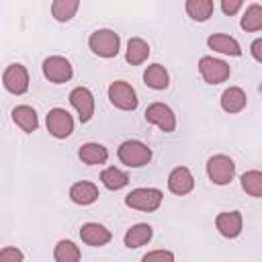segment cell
Listing matches in <instances>:
<instances>
[{"instance_id": "603a6c76", "label": "cell", "mask_w": 262, "mask_h": 262, "mask_svg": "<svg viewBox=\"0 0 262 262\" xmlns=\"http://www.w3.org/2000/svg\"><path fill=\"white\" fill-rule=\"evenodd\" d=\"M186 8V14L196 20V23H205L213 16V10H215V4L213 0H186L184 4Z\"/></svg>"}, {"instance_id": "52a82bcc", "label": "cell", "mask_w": 262, "mask_h": 262, "mask_svg": "<svg viewBox=\"0 0 262 262\" xmlns=\"http://www.w3.org/2000/svg\"><path fill=\"white\" fill-rule=\"evenodd\" d=\"M145 121L147 123H151V125H156L160 131H164V133H172L174 129H176V115H174V111L168 106V104H164V102H151L147 108H145Z\"/></svg>"}, {"instance_id": "44dd1931", "label": "cell", "mask_w": 262, "mask_h": 262, "mask_svg": "<svg viewBox=\"0 0 262 262\" xmlns=\"http://www.w3.org/2000/svg\"><path fill=\"white\" fill-rule=\"evenodd\" d=\"M151 235H154V229L149 223H135L127 229L123 242L127 248H141L151 239Z\"/></svg>"}, {"instance_id": "30bf717a", "label": "cell", "mask_w": 262, "mask_h": 262, "mask_svg": "<svg viewBox=\"0 0 262 262\" xmlns=\"http://www.w3.org/2000/svg\"><path fill=\"white\" fill-rule=\"evenodd\" d=\"M2 84L10 94H25L29 90V72L23 63H10L2 74Z\"/></svg>"}, {"instance_id": "d6986e66", "label": "cell", "mask_w": 262, "mask_h": 262, "mask_svg": "<svg viewBox=\"0 0 262 262\" xmlns=\"http://www.w3.org/2000/svg\"><path fill=\"white\" fill-rule=\"evenodd\" d=\"M78 156L84 164L88 166H100V164H106L108 160V149L102 145V143H84L80 149H78Z\"/></svg>"}, {"instance_id": "4fadbf2b", "label": "cell", "mask_w": 262, "mask_h": 262, "mask_svg": "<svg viewBox=\"0 0 262 262\" xmlns=\"http://www.w3.org/2000/svg\"><path fill=\"white\" fill-rule=\"evenodd\" d=\"M242 223H244V219H242L239 211H223V213H219L215 217L217 231L223 237H229V239H233V237H237L242 233Z\"/></svg>"}, {"instance_id": "277c9868", "label": "cell", "mask_w": 262, "mask_h": 262, "mask_svg": "<svg viewBox=\"0 0 262 262\" xmlns=\"http://www.w3.org/2000/svg\"><path fill=\"white\" fill-rule=\"evenodd\" d=\"M162 199H164V194H162L160 188H151V186H147V188H133L125 196V205L131 207V209H137V211L151 213V211H156L162 205Z\"/></svg>"}, {"instance_id": "4dcf8cb0", "label": "cell", "mask_w": 262, "mask_h": 262, "mask_svg": "<svg viewBox=\"0 0 262 262\" xmlns=\"http://www.w3.org/2000/svg\"><path fill=\"white\" fill-rule=\"evenodd\" d=\"M242 4H244V0H221V10H223V14L233 16L242 8Z\"/></svg>"}, {"instance_id": "9c48e42d", "label": "cell", "mask_w": 262, "mask_h": 262, "mask_svg": "<svg viewBox=\"0 0 262 262\" xmlns=\"http://www.w3.org/2000/svg\"><path fill=\"white\" fill-rule=\"evenodd\" d=\"M45 125H47V131L55 137V139H66L72 135L74 131V119L72 115L66 111V108H51L47 113V119H45Z\"/></svg>"}, {"instance_id": "f1b7e54d", "label": "cell", "mask_w": 262, "mask_h": 262, "mask_svg": "<svg viewBox=\"0 0 262 262\" xmlns=\"http://www.w3.org/2000/svg\"><path fill=\"white\" fill-rule=\"evenodd\" d=\"M23 258H25V254L18 248L8 246V248H2L0 250V262H20Z\"/></svg>"}, {"instance_id": "83f0119b", "label": "cell", "mask_w": 262, "mask_h": 262, "mask_svg": "<svg viewBox=\"0 0 262 262\" xmlns=\"http://www.w3.org/2000/svg\"><path fill=\"white\" fill-rule=\"evenodd\" d=\"M242 188L250 194L260 199L262 196V172L260 170H248L242 174Z\"/></svg>"}, {"instance_id": "7402d4cb", "label": "cell", "mask_w": 262, "mask_h": 262, "mask_svg": "<svg viewBox=\"0 0 262 262\" xmlns=\"http://www.w3.org/2000/svg\"><path fill=\"white\" fill-rule=\"evenodd\" d=\"M149 57V45L147 41H143L141 37H131L127 41V49H125V59L131 66H139Z\"/></svg>"}, {"instance_id": "9a60e30c", "label": "cell", "mask_w": 262, "mask_h": 262, "mask_svg": "<svg viewBox=\"0 0 262 262\" xmlns=\"http://www.w3.org/2000/svg\"><path fill=\"white\" fill-rule=\"evenodd\" d=\"M98 186L94 182H88V180H80V182H74L70 186V199L72 203L76 205H92L96 199H98Z\"/></svg>"}, {"instance_id": "cb8c5ba5", "label": "cell", "mask_w": 262, "mask_h": 262, "mask_svg": "<svg viewBox=\"0 0 262 262\" xmlns=\"http://www.w3.org/2000/svg\"><path fill=\"white\" fill-rule=\"evenodd\" d=\"M80 8V0H53L51 2V16L57 23H68L76 16Z\"/></svg>"}, {"instance_id": "5b68a950", "label": "cell", "mask_w": 262, "mask_h": 262, "mask_svg": "<svg viewBox=\"0 0 262 262\" xmlns=\"http://www.w3.org/2000/svg\"><path fill=\"white\" fill-rule=\"evenodd\" d=\"M108 100H111L113 106H117L121 111H135L137 104H139L135 88L129 82H123V80H115L108 86Z\"/></svg>"}, {"instance_id": "7c38bea8", "label": "cell", "mask_w": 262, "mask_h": 262, "mask_svg": "<svg viewBox=\"0 0 262 262\" xmlns=\"http://www.w3.org/2000/svg\"><path fill=\"white\" fill-rule=\"evenodd\" d=\"M168 188L170 192L184 196L194 188V178L190 174V170L186 166H176L170 174H168Z\"/></svg>"}, {"instance_id": "e0dca14e", "label": "cell", "mask_w": 262, "mask_h": 262, "mask_svg": "<svg viewBox=\"0 0 262 262\" xmlns=\"http://www.w3.org/2000/svg\"><path fill=\"white\" fill-rule=\"evenodd\" d=\"M248 104V96L239 86H229L221 94V108L225 113H239Z\"/></svg>"}, {"instance_id": "6da1fadb", "label": "cell", "mask_w": 262, "mask_h": 262, "mask_svg": "<svg viewBox=\"0 0 262 262\" xmlns=\"http://www.w3.org/2000/svg\"><path fill=\"white\" fill-rule=\"evenodd\" d=\"M88 45H90V49H92L94 55L104 57V59H111V57H117V53H119L121 37L113 29H98V31H94L90 35Z\"/></svg>"}, {"instance_id": "3957f363", "label": "cell", "mask_w": 262, "mask_h": 262, "mask_svg": "<svg viewBox=\"0 0 262 262\" xmlns=\"http://www.w3.org/2000/svg\"><path fill=\"white\" fill-rule=\"evenodd\" d=\"M207 176L213 184L217 186H225L233 180L235 176V162L225 156V154H217V156H211L207 160Z\"/></svg>"}, {"instance_id": "4316f807", "label": "cell", "mask_w": 262, "mask_h": 262, "mask_svg": "<svg viewBox=\"0 0 262 262\" xmlns=\"http://www.w3.org/2000/svg\"><path fill=\"white\" fill-rule=\"evenodd\" d=\"M242 29L248 33H258L262 29V6L260 4H252L246 8L244 16H242Z\"/></svg>"}, {"instance_id": "1f68e13d", "label": "cell", "mask_w": 262, "mask_h": 262, "mask_svg": "<svg viewBox=\"0 0 262 262\" xmlns=\"http://www.w3.org/2000/svg\"><path fill=\"white\" fill-rule=\"evenodd\" d=\"M252 55L256 61H262V39H256L252 43Z\"/></svg>"}, {"instance_id": "d4e9b609", "label": "cell", "mask_w": 262, "mask_h": 262, "mask_svg": "<svg viewBox=\"0 0 262 262\" xmlns=\"http://www.w3.org/2000/svg\"><path fill=\"white\" fill-rule=\"evenodd\" d=\"M100 180H102V184H104L108 190H121L123 186L129 184V174L123 172L121 168L111 166V168H104V170L100 172Z\"/></svg>"}, {"instance_id": "ba28073f", "label": "cell", "mask_w": 262, "mask_h": 262, "mask_svg": "<svg viewBox=\"0 0 262 262\" xmlns=\"http://www.w3.org/2000/svg\"><path fill=\"white\" fill-rule=\"evenodd\" d=\"M43 76L53 82V84H63V82H70L72 76H74V68L72 63L61 57V55H51V57H45L43 61Z\"/></svg>"}, {"instance_id": "f546056e", "label": "cell", "mask_w": 262, "mask_h": 262, "mask_svg": "<svg viewBox=\"0 0 262 262\" xmlns=\"http://www.w3.org/2000/svg\"><path fill=\"white\" fill-rule=\"evenodd\" d=\"M143 260L145 262H151V260H168V262H172L174 260V254L170 250H154V252H147L143 256Z\"/></svg>"}, {"instance_id": "ffe728a7", "label": "cell", "mask_w": 262, "mask_h": 262, "mask_svg": "<svg viewBox=\"0 0 262 262\" xmlns=\"http://www.w3.org/2000/svg\"><path fill=\"white\" fill-rule=\"evenodd\" d=\"M143 82H145V86L151 88V90H166L168 84H170L168 70H166L162 63H151V66H147V70L143 72Z\"/></svg>"}, {"instance_id": "484cf974", "label": "cell", "mask_w": 262, "mask_h": 262, "mask_svg": "<svg viewBox=\"0 0 262 262\" xmlns=\"http://www.w3.org/2000/svg\"><path fill=\"white\" fill-rule=\"evenodd\" d=\"M53 258L55 262H78L82 258V252L72 239H59L53 250Z\"/></svg>"}, {"instance_id": "7a4b0ae2", "label": "cell", "mask_w": 262, "mask_h": 262, "mask_svg": "<svg viewBox=\"0 0 262 262\" xmlns=\"http://www.w3.org/2000/svg\"><path fill=\"white\" fill-rule=\"evenodd\" d=\"M117 156H119V160H121L127 168H141V166L149 164V160H151V149H149L143 141L127 139V141H123V143L119 145Z\"/></svg>"}, {"instance_id": "5bb4252c", "label": "cell", "mask_w": 262, "mask_h": 262, "mask_svg": "<svg viewBox=\"0 0 262 262\" xmlns=\"http://www.w3.org/2000/svg\"><path fill=\"white\" fill-rule=\"evenodd\" d=\"M80 237H82V242H84L86 246L100 248V246H106V244L111 242L113 233H111L104 225L90 221V223H84V225L80 227Z\"/></svg>"}, {"instance_id": "8fae6325", "label": "cell", "mask_w": 262, "mask_h": 262, "mask_svg": "<svg viewBox=\"0 0 262 262\" xmlns=\"http://www.w3.org/2000/svg\"><path fill=\"white\" fill-rule=\"evenodd\" d=\"M70 102L78 113L80 123H88L94 115V94L86 86H78L70 92Z\"/></svg>"}, {"instance_id": "8992f818", "label": "cell", "mask_w": 262, "mask_h": 262, "mask_svg": "<svg viewBox=\"0 0 262 262\" xmlns=\"http://www.w3.org/2000/svg\"><path fill=\"white\" fill-rule=\"evenodd\" d=\"M199 72L207 84H221L229 78L231 68L223 59H217L213 55H203L199 59Z\"/></svg>"}, {"instance_id": "2e32d148", "label": "cell", "mask_w": 262, "mask_h": 262, "mask_svg": "<svg viewBox=\"0 0 262 262\" xmlns=\"http://www.w3.org/2000/svg\"><path fill=\"white\" fill-rule=\"evenodd\" d=\"M12 121H14V125L20 127L25 133H33V131H37V127H39V117H37L35 108L29 106V104H18V106H14V108H12Z\"/></svg>"}, {"instance_id": "ac0fdd59", "label": "cell", "mask_w": 262, "mask_h": 262, "mask_svg": "<svg viewBox=\"0 0 262 262\" xmlns=\"http://www.w3.org/2000/svg\"><path fill=\"white\" fill-rule=\"evenodd\" d=\"M207 45H209L213 51L223 53V55H231V57L242 55V47H239V43H237L233 37L223 35V33H215V35H211V37L207 39Z\"/></svg>"}]
</instances>
